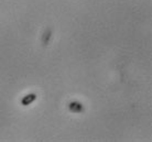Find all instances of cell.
<instances>
[{"mask_svg":"<svg viewBox=\"0 0 152 142\" xmlns=\"http://www.w3.org/2000/svg\"><path fill=\"white\" fill-rule=\"evenodd\" d=\"M69 109L72 112H76V114L84 111L83 105L80 104V103H78V101H73V103H71V104L69 105Z\"/></svg>","mask_w":152,"mask_h":142,"instance_id":"cell-1","label":"cell"},{"mask_svg":"<svg viewBox=\"0 0 152 142\" xmlns=\"http://www.w3.org/2000/svg\"><path fill=\"white\" fill-rule=\"evenodd\" d=\"M37 99V95L35 94H28L26 96H23V98L21 99V105L22 106H28V105L32 104L34 100Z\"/></svg>","mask_w":152,"mask_h":142,"instance_id":"cell-2","label":"cell"}]
</instances>
